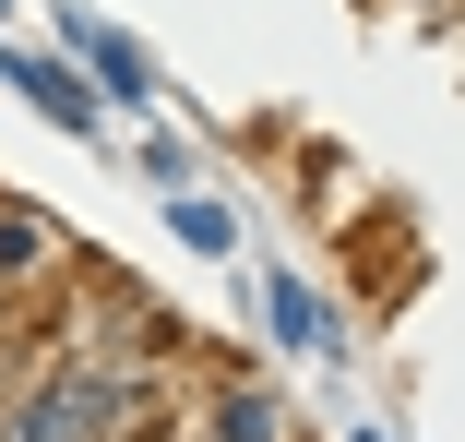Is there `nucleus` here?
Masks as SVG:
<instances>
[{
  "label": "nucleus",
  "instance_id": "obj_4",
  "mask_svg": "<svg viewBox=\"0 0 465 442\" xmlns=\"http://www.w3.org/2000/svg\"><path fill=\"white\" fill-rule=\"evenodd\" d=\"M215 442H287V407H274V395H215Z\"/></svg>",
  "mask_w": 465,
  "mask_h": 442
},
{
  "label": "nucleus",
  "instance_id": "obj_6",
  "mask_svg": "<svg viewBox=\"0 0 465 442\" xmlns=\"http://www.w3.org/2000/svg\"><path fill=\"white\" fill-rule=\"evenodd\" d=\"M36 251H48V239H36V216H13V204H0V276H25Z\"/></svg>",
  "mask_w": 465,
  "mask_h": 442
},
{
  "label": "nucleus",
  "instance_id": "obj_2",
  "mask_svg": "<svg viewBox=\"0 0 465 442\" xmlns=\"http://www.w3.org/2000/svg\"><path fill=\"white\" fill-rule=\"evenodd\" d=\"M0 72H13V84H25V96H36L60 132H96V96H84V84H72L60 60H36V48H0Z\"/></svg>",
  "mask_w": 465,
  "mask_h": 442
},
{
  "label": "nucleus",
  "instance_id": "obj_7",
  "mask_svg": "<svg viewBox=\"0 0 465 442\" xmlns=\"http://www.w3.org/2000/svg\"><path fill=\"white\" fill-rule=\"evenodd\" d=\"M179 239H192V251H227V216H215V204H192V192H179Z\"/></svg>",
  "mask_w": 465,
  "mask_h": 442
},
{
  "label": "nucleus",
  "instance_id": "obj_3",
  "mask_svg": "<svg viewBox=\"0 0 465 442\" xmlns=\"http://www.w3.org/2000/svg\"><path fill=\"white\" fill-rule=\"evenodd\" d=\"M72 48L96 60V84H108V96H143V84H155V72H143V48H132L108 13H72Z\"/></svg>",
  "mask_w": 465,
  "mask_h": 442
},
{
  "label": "nucleus",
  "instance_id": "obj_5",
  "mask_svg": "<svg viewBox=\"0 0 465 442\" xmlns=\"http://www.w3.org/2000/svg\"><path fill=\"white\" fill-rule=\"evenodd\" d=\"M262 311L287 323V335L311 347V359H334V335H322V299H311V287H287V276H262Z\"/></svg>",
  "mask_w": 465,
  "mask_h": 442
},
{
  "label": "nucleus",
  "instance_id": "obj_1",
  "mask_svg": "<svg viewBox=\"0 0 465 442\" xmlns=\"http://www.w3.org/2000/svg\"><path fill=\"white\" fill-rule=\"evenodd\" d=\"M108 418H120V395L96 371H48L25 395V418H13V442H108Z\"/></svg>",
  "mask_w": 465,
  "mask_h": 442
}]
</instances>
